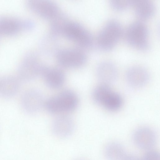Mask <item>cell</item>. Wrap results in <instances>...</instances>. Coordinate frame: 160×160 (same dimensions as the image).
Wrapping results in <instances>:
<instances>
[{
  "label": "cell",
  "instance_id": "13",
  "mask_svg": "<svg viewBox=\"0 0 160 160\" xmlns=\"http://www.w3.org/2000/svg\"><path fill=\"white\" fill-rule=\"evenodd\" d=\"M126 78L130 86L140 88L147 84L149 79V75L145 68L139 66H133L126 72Z\"/></svg>",
  "mask_w": 160,
  "mask_h": 160
},
{
  "label": "cell",
  "instance_id": "16",
  "mask_svg": "<svg viewBox=\"0 0 160 160\" xmlns=\"http://www.w3.org/2000/svg\"><path fill=\"white\" fill-rule=\"evenodd\" d=\"M19 79L12 76H7L0 78V96L9 98L16 94L20 86Z\"/></svg>",
  "mask_w": 160,
  "mask_h": 160
},
{
  "label": "cell",
  "instance_id": "22",
  "mask_svg": "<svg viewBox=\"0 0 160 160\" xmlns=\"http://www.w3.org/2000/svg\"><path fill=\"white\" fill-rule=\"evenodd\" d=\"M159 152L154 151L147 152L143 156L141 160H160Z\"/></svg>",
  "mask_w": 160,
  "mask_h": 160
},
{
  "label": "cell",
  "instance_id": "7",
  "mask_svg": "<svg viewBox=\"0 0 160 160\" xmlns=\"http://www.w3.org/2000/svg\"><path fill=\"white\" fill-rule=\"evenodd\" d=\"M28 9L44 19L51 20L61 12L58 5L49 0H29L26 3Z\"/></svg>",
  "mask_w": 160,
  "mask_h": 160
},
{
  "label": "cell",
  "instance_id": "14",
  "mask_svg": "<svg viewBox=\"0 0 160 160\" xmlns=\"http://www.w3.org/2000/svg\"><path fill=\"white\" fill-rule=\"evenodd\" d=\"M98 78L102 83L109 85L115 82L117 78L118 71L115 65L109 61L99 63L96 70Z\"/></svg>",
  "mask_w": 160,
  "mask_h": 160
},
{
  "label": "cell",
  "instance_id": "17",
  "mask_svg": "<svg viewBox=\"0 0 160 160\" xmlns=\"http://www.w3.org/2000/svg\"><path fill=\"white\" fill-rule=\"evenodd\" d=\"M132 7L134 8L136 15L143 19L151 18L154 14L156 10L154 4L148 0H132Z\"/></svg>",
  "mask_w": 160,
  "mask_h": 160
},
{
  "label": "cell",
  "instance_id": "4",
  "mask_svg": "<svg viewBox=\"0 0 160 160\" xmlns=\"http://www.w3.org/2000/svg\"><path fill=\"white\" fill-rule=\"evenodd\" d=\"M62 35L82 49L89 48L93 44V38L90 32L76 22L69 21L64 28Z\"/></svg>",
  "mask_w": 160,
  "mask_h": 160
},
{
  "label": "cell",
  "instance_id": "6",
  "mask_svg": "<svg viewBox=\"0 0 160 160\" xmlns=\"http://www.w3.org/2000/svg\"><path fill=\"white\" fill-rule=\"evenodd\" d=\"M56 60L61 67L77 68L84 65L87 60L85 52L80 48H67L58 49L55 54Z\"/></svg>",
  "mask_w": 160,
  "mask_h": 160
},
{
  "label": "cell",
  "instance_id": "5",
  "mask_svg": "<svg viewBox=\"0 0 160 160\" xmlns=\"http://www.w3.org/2000/svg\"><path fill=\"white\" fill-rule=\"evenodd\" d=\"M37 53L34 52H29L25 54L18 69L19 80L30 81L40 76L43 64L41 63Z\"/></svg>",
  "mask_w": 160,
  "mask_h": 160
},
{
  "label": "cell",
  "instance_id": "21",
  "mask_svg": "<svg viewBox=\"0 0 160 160\" xmlns=\"http://www.w3.org/2000/svg\"><path fill=\"white\" fill-rule=\"evenodd\" d=\"M109 3L113 9L120 11L132 7V0H111Z\"/></svg>",
  "mask_w": 160,
  "mask_h": 160
},
{
  "label": "cell",
  "instance_id": "20",
  "mask_svg": "<svg viewBox=\"0 0 160 160\" xmlns=\"http://www.w3.org/2000/svg\"><path fill=\"white\" fill-rule=\"evenodd\" d=\"M56 38L50 34L42 38L40 42L39 46L43 53L47 55H51L54 53L55 55L58 50Z\"/></svg>",
  "mask_w": 160,
  "mask_h": 160
},
{
  "label": "cell",
  "instance_id": "1",
  "mask_svg": "<svg viewBox=\"0 0 160 160\" xmlns=\"http://www.w3.org/2000/svg\"><path fill=\"white\" fill-rule=\"evenodd\" d=\"M78 104V98L76 93L71 90L66 89L47 99L44 106L48 112L54 114L72 111L77 108Z\"/></svg>",
  "mask_w": 160,
  "mask_h": 160
},
{
  "label": "cell",
  "instance_id": "8",
  "mask_svg": "<svg viewBox=\"0 0 160 160\" xmlns=\"http://www.w3.org/2000/svg\"><path fill=\"white\" fill-rule=\"evenodd\" d=\"M45 102L42 94L36 89H31L25 92L21 100L23 109L31 114H36L40 111L44 106Z\"/></svg>",
  "mask_w": 160,
  "mask_h": 160
},
{
  "label": "cell",
  "instance_id": "9",
  "mask_svg": "<svg viewBox=\"0 0 160 160\" xmlns=\"http://www.w3.org/2000/svg\"><path fill=\"white\" fill-rule=\"evenodd\" d=\"M96 103L109 111H116L121 108L123 100L120 94L108 87L99 94Z\"/></svg>",
  "mask_w": 160,
  "mask_h": 160
},
{
  "label": "cell",
  "instance_id": "15",
  "mask_svg": "<svg viewBox=\"0 0 160 160\" xmlns=\"http://www.w3.org/2000/svg\"><path fill=\"white\" fill-rule=\"evenodd\" d=\"M25 30L24 19L2 16L0 17V34L12 36L21 30Z\"/></svg>",
  "mask_w": 160,
  "mask_h": 160
},
{
  "label": "cell",
  "instance_id": "18",
  "mask_svg": "<svg viewBox=\"0 0 160 160\" xmlns=\"http://www.w3.org/2000/svg\"><path fill=\"white\" fill-rule=\"evenodd\" d=\"M50 21V34L56 38L62 35L64 28L69 21L66 14L62 11Z\"/></svg>",
  "mask_w": 160,
  "mask_h": 160
},
{
  "label": "cell",
  "instance_id": "3",
  "mask_svg": "<svg viewBox=\"0 0 160 160\" xmlns=\"http://www.w3.org/2000/svg\"><path fill=\"white\" fill-rule=\"evenodd\" d=\"M149 30L143 22L137 21L131 23L125 33L127 42L130 46L139 50L148 49L150 44L148 39Z\"/></svg>",
  "mask_w": 160,
  "mask_h": 160
},
{
  "label": "cell",
  "instance_id": "19",
  "mask_svg": "<svg viewBox=\"0 0 160 160\" xmlns=\"http://www.w3.org/2000/svg\"><path fill=\"white\" fill-rule=\"evenodd\" d=\"M105 153L108 160H122L126 154L122 146L116 142L109 143L106 147Z\"/></svg>",
  "mask_w": 160,
  "mask_h": 160
},
{
  "label": "cell",
  "instance_id": "23",
  "mask_svg": "<svg viewBox=\"0 0 160 160\" xmlns=\"http://www.w3.org/2000/svg\"><path fill=\"white\" fill-rule=\"evenodd\" d=\"M122 160H141V159L134 155L125 154Z\"/></svg>",
  "mask_w": 160,
  "mask_h": 160
},
{
  "label": "cell",
  "instance_id": "12",
  "mask_svg": "<svg viewBox=\"0 0 160 160\" xmlns=\"http://www.w3.org/2000/svg\"><path fill=\"white\" fill-rule=\"evenodd\" d=\"M74 127V123L71 118L63 115L58 116L54 120L52 125V129L56 136L64 138L72 134Z\"/></svg>",
  "mask_w": 160,
  "mask_h": 160
},
{
  "label": "cell",
  "instance_id": "2",
  "mask_svg": "<svg viewBox=\"0 0 160 160\" xmlns=\"http://www.w3.org/2000/svg\"><path fill=\"white\" fill-rule=\"evenodd\" d=\"M122 33V27L120 22L115 20H111L98 33L96 38L97 45L102 50H110L117 44Z\"/></svg>",
  "mask_w": 160,
  "mask_h": 160
},
{
  "label": "cell",
  "instance_id": "11",
  "mask_svg": "<svg viewBox=\"0 0 160 160\" xmlns=\"http://www.w3.org/2000/svg\"><path fill=\"white\" fill-rule=\"evenodd\" d=\"M156 135L154 131L147 127H143L137 129L134 132L132 139L135 144L141 149L148 150L155 145Z\"/></svg>",
  "mask_w": 160,
  "mask_h": 160
},
{
  "label": "cell",
  "instance_id": "10",
  "mask_svg": "<svg viewBox=\"0 0 160 160\" xmlns=\"http://www.w3.org/2000/svg\"><path fill=\"white\" fill-rule=\"evenodd\" d=\"M42 76L49 88L56 89L62 87L65 81V75L60 68L43 65L41 70Z\"/></svg>",
  "mask_w": 160,
  "mask_h": 160
}]
</instances>
